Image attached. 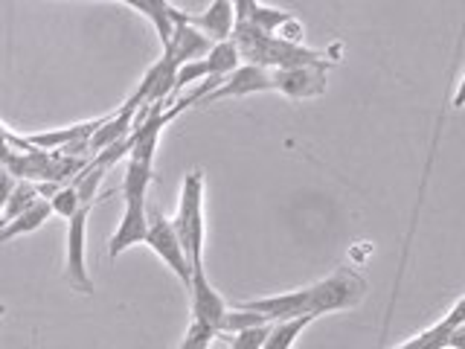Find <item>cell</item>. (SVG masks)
Listing matches in <instances>:
<instances>
[{"mask_svg":"<svg viewBox=\"0 0 465 349\" xmlns=\"http://www.w3.org/2000/svg\"><path fill=\"white\" fill-rule=\"evenodd\" d=\"M35 201H41V195H38L35 184H29V181H18V184H15V189H12L9 201H6L4 213H0V227L9 224L12 218H18L21 213H26L29 207H33Z\"/></svg>","mask_w":465,"mask_h":349,"instance_id":"obj_18","label":"cell"},{"mask_svg":"<svg viewBox=\"0 0 465 349\" xmlns=\"http://www.w3.org/2000/svg\"><path fill=\"white\" fill-rule=\"evenodd\" d=\"M230 41L236 44L239 58L253 67L265 70H291V67H320L329 70L334 65L331 53L312 50L305 44L285 41L280 35H265L253 29L251 24H232Z\"/></svg>","mask_w":465,"mask_h":349,"instance_id":"obj_2","label":"cell"},{"mask_svg":"<svg viewBox=\"0 0 465 349\" xmlns=\"http://www.w3.org/2000/svg\"><path fill=\"white\" fill-rule=\"evenodd\" d=\"M145 244H149L152 251L163 259V265L174 276H178L183 285H189V280H193V265H189L183 244H181L178 233H174V227H172V218L152 213L149 215V233H145Z\"/></svg>","mask_w":465,"mask_h":349,"instance_id":"obj_4","label":"cell"},{"mask_svg":"<svg viewBox=\"0 0 465 349\" xmlns=\"http://www.w3.org/2000/svg\"><path fill=\"white\" fill-rule=\"evenodd\" d=\"M91 210L94 207H79L67 218V256H64L67 283L76 291H82V294H94V280L84 265V239H87V218H91Z\"/></svg>","mask_w":465,"mask_h":349,"instance_id":"obj_5","label":"cell"},{"mask_svg":"<svg viewBox=\"0 0 465 349\" xmlns=\"http://www.w3.org/2000/svg\"><path fill=\"white\" fill-rule=\"evenodd\" d=\"M367 297V280L352 268L334 271L326 280H320L309 288L300 291H285V294L273 297H256V300H242L232 303V309H244L262 314L271 324L276 320H294V317H320L343 309H355V305Z\"/></svg>","mask_w":465,"mask_h":349,"instance_id":"obj_1","label":"cell"},{"mask_svg":"<svg viewBox=\"0 0 465 349\" xmlns=\"http://www.w3.org/2000/svg\"><path fill=\"white\" fill-rule=\"evenodd\" d=\"M50 204V210L55 215H62V218H70L73 213H76L82 204H79V195H76V186L73 184H64V186H58V193L47 201Z\"/></svg>","mask_w":465,"mask_h":349,"instance_id":"obj_20","label":"cell"},{"mask_svg":"<svg viewBox=\"0 0 465 349\" xmlns=\"http://www.w3.org/2000/svg\"><path fill=\"white\" fill-rule=\"evenodd\" d=\"M4 312H6V305H4V303H0V314H4Z\"/></svg>","mask_w":465,"mask_h":349,"instance_id":"obj_24","label":"cell"},{"mask_svg":"<svg viewBox=\"0 0 465 349\" xmlns=\"http://www.w3.org/2000/svg\"><path fill=\"white\" fill-rule=\"evenodd\" d=\"M186 24L195 26L198 33H203L213 44L230 41V33H232V4H230V0H215V4H210L201 15H189Z\"/></svg>","mask_w":465,"mask_h":349,"instance_id":"obj_12","label":"cell"},{"mask_svg":"<svg viewBox=\"0 0 465 349\" xmlns=\"http://www.w3.org/2000/svg\"><path fill=\"white\" fill-rule=\"evenodd\" d=\"M462 332H465V300L460 297L440 324H433L416 338L399 344L396 349H462Z\"/></svg>","mask_w":465,"mask_h":349,"instance_id":"obj_7","label":"cell"},{"mask_svg":"<svg viewBox=\"0 0 465 349\" xmlns=\"http://www.w3.org/2000/svg\"><path fill=\"white\" fill-rule=\"evenodd\" d=\"M203 65H207L210 79H224V76H230V73L242 65L236 44H232V41L213 44V50L203 55Z\"/></svg>","mask_w":465,"mask_h":349,"instance_id":"obj_16","label":"cell"},{"mask_svg":"<svg viewBox=\"0 0 465 349\" xmlns=\"http://www.w3.org/2000/svg\"><path fill=\"white\" fill-rule=\"evenodd\" d=\"M123 201H125V207H123L120 227H116V233L111 236V244H108L111 259L125 254L128 247L145 242V233H149V210H145V198L125 195Z\"/></svg>","mask_w":465,"mask_h":349,"instance_id":"obj_8","label":"cell"},{"mask_svg":"<svg viewBox=\"0 0 465 349\" xmlns=\"http://www.w3.org/2000/svg\"><path fill=\"white\" fill-rule=\"evenodd\" d=\"M268 332H271V324L256 326V329L236 332V334H232V338H230V349H262V346H265Z\"/></svg>","mask_w":465,"mask_h":349,"instance_id":"obj_21","label":"cell"},{"mask_svg":"<svg viewBox=\"0 0 465 349\" xmlns=\"http://www.w3.org/2000/svg\"><path fill=\"white\" fill-rule=\"evenodd\" d=\"M186 18H189V15L174 6V33H172V41L163 47L178 65L198 62V58H203L213 50V41L203 33H198L195 26H189Z\"/></svg>","mask_w":465,"mask_h":349,"instance_id":"obj_11","label":"cell"},{"mask_svg":"<svg viewBox=\"0 0 465 349\" xmlns=\"http://www.w3.org/2000/svg\"><path fill=\"white\" fill-rule=\"evenodd\" d=\"M218 338V334L207 326H201V324H193L186 329V338L181 341L178 349H213V341Z\"/></svg>","mask_w":465,"mask_h":349,"instance_id":"obj_22","label":"cell"},{"mask_svg":"<svg viewBox=\"0 0 465 349\" xmlns=\"http://www.w3.org/2000/svg\"><path fill=\"white\" fill-rule=\"evenodd\" d=\"M271 91H280L288 99H314L326 94V70L320 67H291L271 70Z\"/></svg>","mask_w":465,"mask_h":349,"instance_id":"obj_10","label":"cell"},{"mask_svg":"<svg viewBox=\"0 0 465 349\" xmlns=\"http://www.w3.org/2000/svg\"><path fill=\"white\" fill-rule=\"evenodd\" d=\"M172 227L186 251L189 265L203 262V172H189L181 184L178 215L172 218Z\"/></svg>","mask_w":465,"mask_h":349,"instance_id":"obj_3","label":"cell"},{"mask_svg":"<svg viewBox=\"0 0 465 349\" xmlns=\"http://www.w3.org/2000/svg\"><path fill=\"white\" fill-rule=\"evenodd\" d=\"M50 215H53L50 204L44 201V198L35 201L26 213H21L18 218H12L9 224L0 227V247H4L6 242H12V239H18V236H26V233H35L44 222H47Z\"/></svg>","mask_w":465,"mask_h":349,"instance_id":"obj_14","label":"cell"},{"mask_svg":"<svg viewBox=\"0 0 465 349\" xmlns=\"http://www.w3.org/2000/svg\"><path fill=\"white\" fill-rule=\"evenodd\" d=\"M271 320H265L262 314L253 312H244V309H227V314L222 317V326H218V334H236L244 329H256V326H265Z\"/></svg>","mask_w":465,"mask_h":349,"instance_id":"obj_19","label":"cell"},{"mask_svg":"<svg viewBox=\"0 0 465 349\" xmlns=\"http://www.w3.org/2000/svg\"><path fill=\"white\" fill-rule=\"evenodd\" d=\"M125 6H131L134 12H140L143 18H149L152 26L157 29V38L160 44L172 41V33H174V6L169 4V0H123Z\"/></svg>","mask_w":465,"mask_h":349,"instance_id":"obj_13","label":"cell"},{"mask_svg":"<svg viewBox=\"0 0 465 349\" xmlns=\"http://www.w3.org/2000/svg\"><path fill=\"white\" fill-rule=\"evenodd\" d=\"M15 184H18V181H15L12 178V174L4 169V166H0V213H4V207H6V201H9V195H12V189H15Z\"/></svg>","mask_w":465,"mask_h":349,"instance_id":"obj_23","label":"cell"},{"mask_svg":"<svg viewBox=\"0 0 465 349\" xmlns=\"http://www.w3.org/2000/svg\"><path fill=\"white\" fill-rule=\"evenodd\" d=\"M314 317H294V320H276L271 324V332L265 338V346L262 349H291L294 341L302 334V329L312 324Z\"/></svg>","mask_w":465,"mask_h":349,"instance_id":"obj_17","label":"cell"},{"mask_svg":"<svg viewBox=\"0 0 465 349\" xmlns=\"http://www.w3.org/2000/svg\"><path fill=\"white\" fill-rule=\"evenodd\" d=\"M291 18H294V15L285 9H273L265 4H256V0H247L242 24H251L253 29H259V33H265V35H276Z\"/></svg>","mask_w":465,"mask_h":349,"instance_id":"obj_15","label":"cell"},{"mask_svg":"<svg viewBox=\"0 0 465 349\" xmlns=\"http://www.w3.org/2000/svg\"><path fill=\"white\" fill-rule=\"evenodd\" d=\"M189 305H193V324L207 326L218 334V326H222V317L227 314L230 305L224 303V297L213 288V283L207 280V271L201 265H193V280H189Z\"/></svg>","mask_w":465,"mask_h":349,"instance_id":"obj_6","label":"cell"},{"mask_svg":"<svg viewBox=\"0 0 465 349\" xmlns=\"http://www.w3.org/2000/svg\"><path fill=\"white\" fill-rule=\"evenodd\" d=\"M265 91H271V70L239 65L213 94L203 96L198 105H213V102H222V99H236V96H251V94H265Z\"/></svg>","mask_w":465,"mask_h":349,"instance_id":"obj_9","label":"cell"}]
</instances>
